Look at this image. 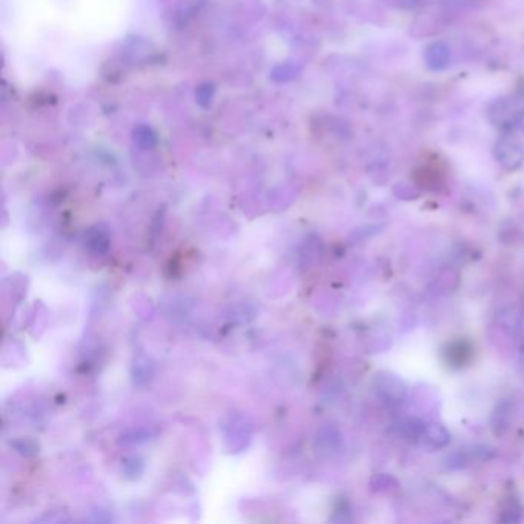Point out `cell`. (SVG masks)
I'll return each mask as SVG.
<instances>
[{
    "label": "cell",
    "instance_id": "obj_3",
    "mask_svg": "<svg viewBox=\"0 0 524 524\" xmlns=\"http://www.w3.org/2000/svg\"><path fill=\"white\" fill-rule=\"evenodd\" d=\"M377 389L381 399L389 403H401L406 396V386L399 377L389 372H381L377 377Z\"/></svg>",
    "mask_w": 524,
    "mask_h": 524
},
{
    "label": "cell",
    "instance_id": "obj_4",
    "mask_svg": "<svg viewBox=\"0 0 524 524\" xmlns=\"http://www.w3.org/2000/svg\"><path fill=\"white\" fill-rule=\"evenodd\" d=\"M418 441H420L424 447L431 449V451H438V449H445L451 443V432L441 424L426 423L422 437Z\"/></svg>",
    "mask_w": 524,
    "mask_h": 524
},
{
    "label": "cell",
    "instance_id": "obj_2",
    "mask_svg": "<svg viewBox=\"0 0 524 524\" xmlns=\"http://www.w3.org/2000/svg\"><path fill=\"white\" fill-rule=\"evenodd\" d=\"M495 159L507 171H515L520 168L524 160V146L523 141L512 132H506L495 144Z\"/></svg>",
    "mask_w": 524,
    "mask_h": 524
},
{
    "label": "cell",
    "instance_id": "obj_1",
    "mask_svg": "<svg viewBox=\"0 0 524 524\" xmlns=\"http://www.w3.org/2000/svg\"><path fill=\"white\" fill-rule=\"evenodd\" d=\"M488 117L493 126L509 131L524 118V102L516 97L498 99L489 107Z\"/></svg>",
    "mask_w": 524,
    "mask_h": 524
},
{
    "label": "cell",
    "instance_id": "obj_5",
    "mask_svg": "<svg viewBox=\"0 0 524 524\" xmlns=\"http://www.w3.org/2000/svg\"><path fill=\"white\" fill-rule=\"evenodd\" d=\"M424 62L432 71L445 70L451 62V49L443 42L432 43L424 51Z\"/></svg>",
    "mask_w": 524,
    "mask_h": 524
},
{
    "label": "cell",
    "instance_id": "obj_6",
    "mask_svg": "<svg viewBox=\"0 0 524 524\" xmlns=\"http://www.w3.org/2000/svg\"><path fill=\"white\" fill-rule=\"evenodd\" d=\"M395 196H399L400 199H406V200H410V199H415L418 196V192L413 190V186H408L401 183V185H396L395 186Z\"/></svg>",
    "mask_w": 524,
    "mask_h": 524
}]
</instances>
